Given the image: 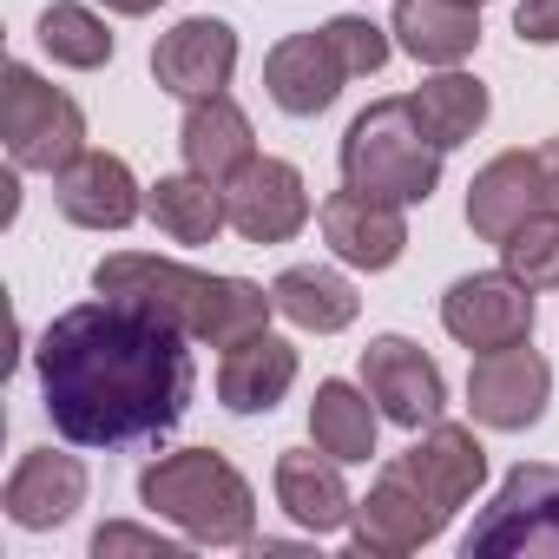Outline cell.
Here are the masks:
<instances>
[{
  "label": "cell",
  "instance_id": "obj_25",
  "mask_svg": "<svg viewBox=\"0 0 559 559\" xmlns=\"http://www.w3.org/2000/svg\"><path fill=\"white\" fill-rule=\"evenodd\" d=\"M376 428H382V408H376L369 389H356V382H343V376L317 382V402H310V441H317L323 454H336L343 467H356V461L376 454Z\"/></svg>",
  "mask_w": 559,
  "mask_h": 559
},
{
  "label": "cell",
  "instance_id": "obj_12",
  "mask_svg": "<svg viewBox=\"0 0 559 559\" xmlns=\"http://www.w3.org/2000/svg\"><path fill=\"white\" fill-rule=\"evenodd\" d=\"M230 73H237V27L217 14H191L171 34H158V47H152V80L185 106L224 93Z\"/></svg>",
  "mask_w": 559,
  "mask_h": 559
},
{
  "label": "cell",
  "instance_id": "obj_30",
  "mask_svg": "<svg viewBox=\"0 0 559 559\" xmlns=\"http://www.w3.org/2000/svg\"><path fill=\"white\" fill-rule=\"evenodd\" d=\"M93 552H99V559H112V552H158V559H178V539L145 533V526H99V533H93Z\"/></svg>",
  "mask_w": 559,
  "mask_h": 559
},
{
  "label": "cell",
  "instance_id": "obj_20",
  "mask_svg": "<svg viewBox=\"0 0 559 559\" xmlns=\"http://www.w3.org/2000/svg\"><path fill=\"white\" fill-rule=\"evenodd\" d=\"M297 389V349L284 336H243L217 356V402L230 415H270Z\"/></svg>",
  "mask_w": 559,
  "mask_h": 559
},
{
  "label": "cell",
  "instance_id": "obj_19",
  "mask_svg": "<svg viewBox=\"0 0 559 559\" xmlns=\"http://www.w3.org/2000/svg\"><path fill=\"white\" fill-rule=\"evenodd\" d=\"M270 480H276V507H284L304 533H336L356 513V500L343 487V461L323 454V448H284Z\"/></svg>",
  "mask_w": 559,
  "mask_h": 559
},
{
  "label": "cell",
  "instance_id": "obj_22",
  "mask_svg": "<svg viewBox=\"0 0 559 559\" xmlns=\"http://www.w3.org/2000/svg\"><path fill=\"white\" fill-rule=\"evenodd\" d=\"M389 34L421 67H461L480 47V0H395Z\"/></svg>",
  "mask_w": 559,
  "mask_h": 559
},
{
  "label": "cell",
  "instance_id": "obj_1",
  "mask_svg": "<svg viewBox=\"0 0 559 559\" xmlns=\"http://www.w3.org/2000/svg\"><path fill=\"white\" fill-rule=\"evenodd\" d=\"M34 369L47 415L73 448H158L198 389L191 336L119 297L60 310L34 349Z\"/></svg>",
  "mask_w": 559,
  "mask_h": 559
},
{
  "label": "cell",
  "instance_id": "obj_24",
  "mask_svg": "<svg viewBox=\"0 0 559 559\" xmlns=\"http://www.w3.org/2000/svg\"><path fill=\"white\" fill-rule=\"evenodd\" d=\"M408 106H415V126H421L441 152L467 145V139L487 126V112H493L487 86H480L474 73H461V67H435V80H421V86L408 93Z\"/></svg>",
  "mask_w": 559,
  "mask_h": 559
},
{
  "label": "cell",
  "instance_id": "obj_6",
  "mask_svg": "<svg viewBox=\"0 0 559 559\" xmlns=\"http://www.w3.org/2000/svg\"><path fill=\"white\" fill-rule=\"evenodd\" d=\"M467 559H559V467L552 461H520L500 493L480 507L467 526Z\"/></svg>",
  "mask_w": 559,
  "mask_h": 559
},
{
  "label": "cell",
  "instance_id": "obj_13",
  "mask_svg": "<svg viewBox=\"0 0 559 559\" xmlns=\"http://www.w3.org/2000/svg\"><path fill=\"white\" fill-rule=\"evenodd\" d=\"M0 507L21 533H53L86 507V461L60 454V448H27L0 487Z\"/></svg>",
  "mask_w": 559,
  "mask_h": 559
},
{
  "label": "cell",
  "instance_id": "obj_11",
  "mask_svg": "<svg viewBox=\"0 0 559 559\" xmlns=\"http://www.w3.org/2000/svg\"><path fill=\"white\" fill-rule=\"evenodd\" d=\"M224 211L243 243H290L310 224V185L290 158H250L224 185Z\"/></svg>",
  "mask_w": 559,
  "mask_h": 559
},
{
  "label": "cell",
  "instance_id": "obj_16",
  "mask_svg": "<svg viewBox=\"0 0 559 559\" xmlns=\"http://www.w3.org/2000/svg\"><path fill=\"white\" fill-rule=\"evenodd\" d=\"M349 86V67L336 60L330 34H290V40H276L270 60H263V93L276 112H290V119H317L336 106V93Z\"/></svg>",
  "mask_w": 559,
  "mask_h": 559
},
{
  "label": "cell",
  "instance_id": "obj_17",
  "mask_svg": "<svg viewBox=\"0 0 559 559\" xmlns=\"http://www.w3.org/2000/svg\"><path fill=\"white\" fill-rule=\"evenodd\" d=\"M539 211H552V204H546V178H539V158L533 152H500L467 185V230L480 243H507Z\"/></svg>",
  "mask_w": 559,
  "mask_h": 559
},
{
  "label": "cell",
  "instance_id": "obj_15",
  "mask_svg": "<svg viewBox=\"0 0 559 559\" xmlns=\"http://www.w3.org/2000/svg\"><path fill=\"white\" fill-rule=\"evenodd\" d=\"M317 224H323L330 250H336L343 263H356V270H395L402 250H408V217H402V204L369 198V191H356V185L330 191L323 211H317Z\"/></svg>",
  "mask_w": 559,
  "mask_h": 559
},
{
  "label": "cell",
  "instance_id": "obj_33",
  "mask_svg": "<svg viewBox=\"0 0 559 559\" xmlns=\"http://www.w3.org/2000/svg\"><path fill=\"white\" fill-rule=\"evenodd\" d=\"M99 8H106V14H126V21H139V14H158L165 0H99Z\"/></svg>",
  "mask_w": 559,
  "mask_h": 559
},
{
  "label": "cell",
  "instance_id": "obj_29",
  "mask_svg": "<svg viewBox=\"0 0 559 559\" xmlns=\"http://www.w3.org/2000/svg\"><path fill=\"white\" fill-rule=\"evenodd\" d=\"M323 34H330V47H336V60L349 67V80H369V73H382L389 67V27H376V21H362V14H336V21H323Z\"/></svg>",
  "mask_w": 559,
  "mask_h": 559
},
{
  "label": "cell",
  "instance_id": "obj_31",
  "mask_svg": "<svg viewBox=\"0 0 559 559\" xmlns=\"http://www.w3.org/2000/svg\"><path fill=\"white\" fill-rule=\"evenodd\" d=\"M513 34L526 47H552L559 40V0H520V8H513Z\"/></svg>",
  "mask_w": 559,
  "mask_h": 559
},
{
  "label": "cell",
  "instance_id": "obj_14",
  "mask_svg": "<svg viewBox=\"0 0 559 559\" xmlns=\"http://www.w3.org/2000/svg\"><path fill=\"white\" fill-rule=\"evenodd\" d=\"M53 204L80 230H126L145 211V191L119 152H80L73 165L53 171Z\"/></svg>",
  "mask_w": 559,
  "mask_h": 559
},
{
  "label": "cell",
  "instance_id": "obj_7",
  "mask_svg": "<svg viewBox=\"0 0 559 559\" xmlns=\"http://www.w3.org/2000/svg\"><path fill=\"white\" fill-rule=\"evenodd\" d=\"M448 520H454V513L435 507V500L421 493V480H415L402 461H389V467L376 474V487H369V493L356 500V513H349V546H356V552H376V559L421 552L428 539H441Z\"/></svg>",
  "mask_w": 559,
  "mask_h": 559
},
{
  "label": "cell",
  "instance_id": "obj_8",
  "mask_svg": "<svg viewBox=\"0 0 559 559\" xmlns=\"http://www.w3.org/2000/svg\"><path fill=\"white\" fill-rule=\"evenodd\" d=\"M441 330L467 349V356H487V349H513L533 336V290L520 284L513 270H474L461 284H448L441 297Z\"/></svg>",
  "mask_w": 559,
  "mask_h": 559
},
{
  "label": "cell",
  "instance_id": "obj_5",
  "mask_svg": "<svg viewBox=\"0 0 559 559\" xmlns=\"http://www.w3.org/2000/svg\"><path fill=\"white\" fill-rule=\"evenodd\" d=\"M0 139L14 171H60L86 152V112L73 93L40 80L27 60L0 73Z\"/></svg>",
  "mask_w": 559,
  "mask_h": 559
},
{
  "label": "cell",
  "instance_id": "obj_32",
  "mask_svg": "<svg viewBox=\"0 0 559 559\" xmlns=\"http://www.w3.org/2000/svg\"><path fill=\"white\" fill-rule=\"evenodd\" d=\"M533 158H539V178H546V204L559 211V139H546Z\"/></svg>",
  "mask_w": 559,
  "mask_h": 559
},
{
  "label": "cell",
  "instance_id": "obj_27",
  "mask_svg": "<svg viewBox=\"0 0 559 559\" xmlns=\"http://www.w3.org/2000/svg\"><path fill=\"white\" fill-rule=\"evenodd\" d=\"M40 47L53 53V67H73V73H99L112 60V27L80 8V0H53L40 14Z\"/></svg>",
  "mask_w": 559,
  "mask_h": 559
},
{
  "label": "cell",
  "instance_id": "obj_26",
  "mask_svg": "<svg viewBox=\"0 0 559 559\" xmlns=\"http://www.w3.org/2000/svg\"><path fill=\"white\" fill-rule=\"evenodd\" d=\"M145 211H152V224L171 237V243H217V230L230 224V211H224V185L217 178H204V171H171V178H158L152 191H145Z\"/></svg>",
  "mask_w": 559,
  "mask_h": 559
},
{
  "label": "cell",
  "instance_id": "obj_10",
  "mask_svg": "<svg viewBox=\"0 0 559 559\" xmlns=\"http://www.w3.org/2000/svg\"><path fill=\"white\" fill-rule=\"evenodd\" d=\"M362 389L376 395L382 421L415 428V435H421L428 421H441V408H448L441 362H435L421 343H408V336H376V343L362 349Z\"/></svg>",
  "mask_w": 559,
  "mask_h": 559
},
{
  "label": "cell",
  "instance_id": "obj_21",
  "mask_svg": "<svg viewBox=\"0 0 559 559\" xmlns=\"http://www.w3.org/2000/svg\"><path fill=\"white\" fill-rule=\"evenodd\" d=\"M178 152L191 171L230 185L250 158H257V132H250V112L230 99V93H211V99H191L185 106V126H178Z\"/></svg>",
  "mask_w": 559,
  "mask_h": 559
},
{
  "label": "cell",
  "instance_id": "obj_2",
  "mask_svg": "<svg viewBox=\"0 0 559 559\" xmlns=\"http://www.w3.org/2000/svg\"><path fill=\"white\" fill-rule=\"evenodd\" d=\"M93 290L119 297L158 323H171L178 336L204 343V349H230L243 336H263L276 317V297L250 276H211L171 257H145V250H112L93 263Z\"/></svg>",
  "mask_w": 559,
  "mask_h": 559
},
{
  "label": "cell",
  "instance_id": "obj_28",
  "mask_svg": "<svg viewBox=\"0 0 559 559\" xmlns=\"http://www.w3.org/2000/svg\"><path fill=\"white\" fill-rule=\"evenodd\" d=\"M500 270H513L533 297H539V290H559V211L526 217V224L500 243Z\"/></svg>",
  "mask_w": 559,
  "mask_h": 559
},
{
  "label": "cell",
  "instance_id": "obj_3",
  "mask_svg": "<svg viewBox=\"0 0 559 559\" xmlns=\"http://www.w3.org/2000/svg\"><path fill=\"white\" fill-rule=\"evenodd\" d=\"M139 507L152 520H171L198 546H250L257 539V493L217 448L158 454L139 474Z\"/></svg>",
  "mask_w": 559,
  "mask_h": 559
},
{
  "label": "cell",
  "instance_id": "obj_23",
  "mask_svg": "<svg viewBox=\"0 0 559 559\" xmlns=\"http://www.w3.org/2000/svg\"><path fill=\"white\" fill-rule=\"evenodd\" d=\"M270 297H276V317L297 323L304 336H336V330H349L356 310H362L356 284H349L343 270H323V263H290V270L270 284Z\"/></svg>",
  "mask_w": 559,
  "mask_h": 559
},
{
  "label": "cell",
  "instance_id": "obj_18",
  "mask_svg": "<svg viewBox=\"0 0 559 559\" xmlns=\"http://www.w3.org/2000/svg\"><path fill=\"white\" fill-rule=\"evenodd\" d=\"M415 480H421V493L435 500V507H448V513H461L474 493H480V480H487V448H480V435L474 428H461V421H428L421 428V441L408 448V454H395Z\"/></svg>",
  "mask_w": 559,
  "mask_h": 559
},
{
  "label": "cell",
  "instance_id": "obj_4",
  "mask_svg": "<svg viewBox=\"0 0 559 559\" xmlns=\"http://www.w3.org/2000/svg\"><path fill=\"white\" fill-rule=\"evenodd\" d=\"M343 185L389 198V204H428L441 185V145L415 126L408 99H376L343 132Z\"/></svg>",
  "mask_w": 559,
  "mask_h": 559
},
{
  "label": "cell",
  "instance_id": "obj_9",
  "mask_svg": "<svg viewBox=\"0 0 559 559\" xmlns=\"http://www.w3.org/2000/svg\"><path fill=\"white\" fill-rule=\"evenodd\" d=\"M552 402V369L533 343H513V349H487L474 356L467 369V408L480 428L493 435H526Z\"/></svg>",
  "mask_w": 559,
  "mask_h": 559
}]
</instances>
